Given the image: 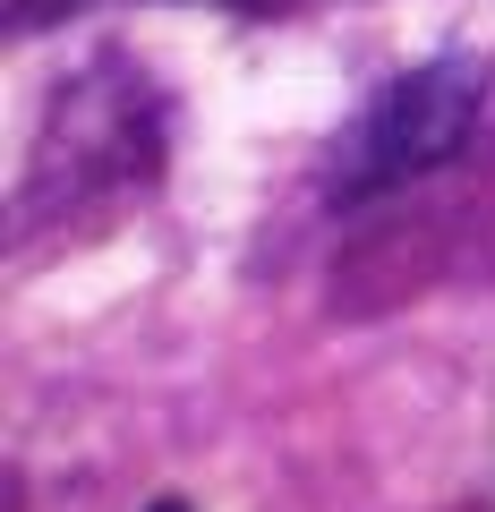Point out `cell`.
I'll list each match as a JSON object with an SVG mask.
<instances>
[{"instance_id": "obj_1", "label": "cell", "mask_w": 495, "mask_h": 512, "mask_svg": "<svg viewBox=\"0 0 495 512\" xmlns=\"http://www.w3.org/2000/svg\"><path fill=\"white\" fill-rule=\"evenodd\" d=\"M478 103H487V69H478V60L402 69L393 86L367 94V111L342 128L333 188H342V197H376V188H402V180H419V171L453 163L461 137L478 128Z\"/></svg>"}, {"instance_id": "obj_2", "label": "cell", "mask_w": 495, "mask_h": 512, "mask_svg": "<svg viewBox=\"0 0 495 512\" xmlns=\"http://www.w3.org/2000/svg\"><path fill=\"white\" fill-rule=\"evenodd\" d=\"M154 512H188V504H180V495H163V504H154Z\"/></svg>"}]
</instances>
